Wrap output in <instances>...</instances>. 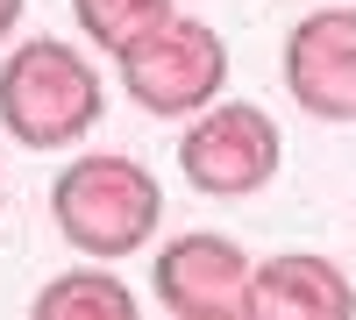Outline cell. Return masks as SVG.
<instances>
[{
	"label": "cell",
	"mask_w": 356,
	"mask_h": 320,
	"mask_svg": "<svg viewBox=\"0 0 356 320\" xmlns=\"http://www.w3.org/2000/svg\"><path fill=\"white\" fill-rule=\"evenodd\" d=\"M50 221L79 256L122 264V256L150 249L164 228V185L150 164L122 150H86L50 178Z\"/></svg>",
	"instance_id": "1"
},
{
	"label": "cell",
	"mask_w": 356,
	"mask_h": 320,
	"mask_svg": "<svg viewBox=\"0 0 356 320\" xmlns=\"http://www.w3.org/2000/svg\"><path fill=\"white\" fill-rule=\"evenodd\" d=\"M100 107H107V85L79 43L29 36L0 57V128L22 150H72L79 135H93Z\"/></svg>",
	"instance_id": "2"
},
{
	"label": "cell",
	"mask_w": 356,
	"mask_h": 320,
	"mask_svg": "<svg viewBox=\"0 0 356 320\" xmlns=\"http://www.w3.org/2000/svg\"><path fill=\"white\" fill-rule=\"evenodd\" d=\"M122 93L157 114V121H186V114L214 107L228 93V36L200 15H171L157 22L143 43H129L122 57Z\"/></svg>",
	"instance_id": "3"
},
{
	"label": "cell",
	"mask_w": 356,
	"mask_h": 320,
	"mask_svg": "<svg viewBox=\"0 0 356 320\" xmlns=\"http://www.w3.org/2000/svg\"><path fill=\"white\" fill-rule=\"evenodd\" d=\"M285 164V135L257 100H214L186 114V135H178V178L207 199H250L278 178Z\"/></svg>",
	"instance_id": "4"
},
{
	"label": "cell",
	"mask_w": 356,
	"mask_h": 320,
	"mask_svg": "<svg viewBox=\"0 0 356 320\" xmlns=\"http://www.w3.org/2000/svg\"><path fill=\"white\" fill-rule=\"evenodd\" d=\"M250 264H257V256L235 235L186 228V235H171L157 249L150 285H157V299L178 320H243L250 313Z\"/></svg>",
	"instance_id": "5"
},
{
	"label": "cell",
	"mask_w": 356,
	"mask_h": 320,
	"mask_svg": "<svg viewBox=\"0 0 356 320\" xmlns=\"http://www.w3.org/2000/svg\"><path fill=\"white\" fill-rule=\"evenodd\" d=\"M285 93L314 121H356V8H314L292 22Z\"/></svg>",
	"instance_id": "6"
},
{
	"label": "cell",
	"mask_w": 356,
	"mask_h": 320,
	"mask_svg": "<svg viewBox=\"0 0 356 320\" xmlns=\"http://www.w3.org/2000/svg\"><path fill=\"white\" fill-rule=\"evenodd\" d=\"M250 313L257 320H349L356 313V285L328 256L285 249V256L250 264Z\"/></svg>",
	"instance_id": "7"
},
{
	"label": "cell",
	"mask_w": 356,
	"mask_h": 320,
	"mask_svg": "<svg viewBox=\"0 0 356 320\" xmlns=\"http://www.w3.org/2000/svg\"><path fill=\"white\" fill-rule=\"evenodd\" d=\"M29 313L36 320H136V292L114 271H100V256H93V264L50 278L43 292L29 299Z\"/></svg>",
	"instance_id": "8"
},
{
	"label": "cell",
	"mask_w": 356,
	"mask_h": 320,
	"mask_svg": "<svg viewBox=\"0 0 356 320\" xmlns=\"http://www.w3.org/2000/svg\"><path fill=\"white\" fill-rule=\"evenodd\" d=\"M171 15H178V0H72L79 36L93 43V50H107V57H122L129 43H143Z\"/></svg>",
	"instance_id": "9"
},
{
	"label": "cell",
	"mask_w": 356,
	"mask_h": 320,
	"mask_svg": "<svg viewBox=\"0 0 356 320\" xmlns=\"http://www.w3.org/2000/svg\"><path fill=\"white\" fill-rule=\"evenodd\" d=\"M22 8H29V0H0V43H8L15 28H22Z\"/></svg>",
	"instance_id": "10"
}]
</instances>
